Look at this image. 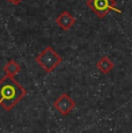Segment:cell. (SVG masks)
I'll list each match as a JSON object with an SVG mask.
<instances>
[{
	"instance_id": "6da1fadb",
	"label": "cell",
	"mask_w": 132,
	"mask_h": 133,
	"mask_svg": "<svg viewBox=\"0 0 132 133\" xmlns=\"http://www.w3.org/2000/svg\"><path fill=\"white\" fill-rule=\"evenodd\" d=\"M26 95L27 90L14 76L5 74L4 78L0 79V105L5 111H11Z\"/></svg>"
},
{
	"instance_id": "7a4b0ae2",
	"label": "cell",
	"mask_w": 132,
	"mask_h": 133,
	"mask_svg": "<svg viewBox=\"0 0 132 133\" xmlns=\"http://www.w3.org/2000/svg\"><path fill=\"white\" fill-rule=\"evenodd\" d=\"M35 61L47 73H51L62 64L63 58L56 52L51 46H47L35 58Z\"/></svg>"
},
{
	"instance_id": "3957f363",
	"label": "cell",
	"mask_w": 132,
	"mask_h": 133,
	"mask_svg": "<svg viewBox=\"0 0 132 133\" xmlns=\"http://www.w3.org/2000/svg\"><path fill=\"white\" fill-rule=\"evenodd\" d=\"M87 6L101 19L111 11L121 13V9L117 8L115 0H88Z\"/></svg>"
},
{
	"instance_id": "277c9868",
	"label": "cell",
	"mask_w": 132,
	"mask_h": 133,
	"mask_svg": "<svg viewBox=\"0 0 132 133\" xmlns=\"http://www.w3.org/2000/svg\"><path fill=\"white\" fill-rule=\"evenodd\" d=\"M55 109L59 112L62 116H67L73 109L75 108V102L70 97V95L66 93H63L56 98L53 102Z\"/></svg>"
},
{
	"instance_id": "5b68a950",
	"label": "cell",
	"mask_w": 132,
	"mask_h": 133,
	"mask_svg": "<svg viewBox=\"0 0 132 133\" xmlns=\"http://www.w3.org/2000/svg\"><path fill=\"white\" fill-rule=\"evenodd\" d=\"M75 22H77V19H75V17L67 11L62 12L57 16V19H56V23L59 25L63 30H65V31L70 30L71 28L74 25Z\"/></svg>"
},
{
	"instance_id": "8992f818",
	"label": "cell",
	"mask_w": 132,
	"mask_h": 133,
	"mask_svg": "<svg viewBox=\"0 0 132 133\" xmlns=\"http://www.w3.org/2000/svg\"><path fill=\"white\" fill-rule=\"evenodd\" d=\"M96 67L103 74H108L114 68V63L108 56H102L100 58V60L97 61V64H96Z\"/></svg>"
},
{
	"instance_id": "52a82bcc",
	"label": "cell",
	"mask_w": 132,
	"mask_h": 133,
	"mask_svg": "<svg viewBox=\"0 0 132 133\" xmlns=\"http://www.w3.org/2000/svg\"><path fill=\"white\" fill-rule=\"evenodd\" d=\"M4 72L6 75L15 76L16 74L21 72V66H20V64H17V61H15L14 59H11L7 61L6 65L4 66Z\"/></svg>"
},
{
	"instance_id": "ba28073f",
	"label": "cell",
	"mask_w": 132,
	"mask_h": 133,
	"mask_svg": "<svg viewBox=\"0 0 132 133\" xmlns=\"http://www.w3.org/2000/svg\"><path fill=\"white\" fill-rule=\"evenodd\" d=\"M7 1H9L11 4H13V5H19V4H21L22 0H7Z\"/></svg>"
}]
</instances>
